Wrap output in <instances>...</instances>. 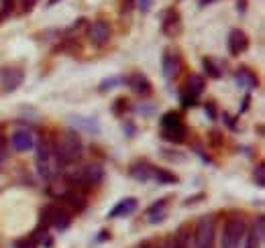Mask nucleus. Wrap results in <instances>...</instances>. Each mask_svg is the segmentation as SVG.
I'll return each mask as SVG.
<instances>
[{
    "instance_id": "4be33fe9",
    "label": "nucleus",
    "mask_w": 265,
    "mask_h": 248,
    "mask_svg": "<svg viewBox=\"0 0 265 248\" xmlns=\"http://www.w3.org/2000/svg\"><path fill=\"white\" fill-rule=\"evenodd\" d=\"M186 135H188V129L186 127H180V129H161V137L173 145H182L186 141Z\"/></svg>"
},
{
    "instance_id": "f8f14e48",
    "label": "nucleus",
    "mask_w": 265,
    "mask_h": 248,
    "mask_svg": "<svg viewBox=\"0 0 265 248\" xmlns=\"http://www.w3.org/2000/svg\"><path fill=\"white\" fill-rule=\"evenodd\" d=\"M247 49H249V37L243 31H239V29L231 31V35H229V51H231V55H241Z\"/></svg>"
},
{
    "instance_id": "393cba45",
    "label": "nucleus",
    "mask_w": 265,
    "mask_h": 248,
    "mask_svg": "<svg viewBox=\"0 0 265 248\" xmlns=\"http://www.w3.org/2000/svg\"><path fill=\"white\" fill-rule=\"evenodd\" d=\"M202 65H204L206 73H208L212 79H218V77L222 75V69H220V67H218V65H216V63H214L210 57H204V59H202Z\"/></svg>"
},
{
    "instance_id": "412c9836",
    "label": "nucleus",
    "mask_w": 265,
    "mask_h": 248,
    "mask_svg": "<svg viewBox=\"0 0 265 248\" xmlns=\"http://www.w3.org/2000/svg\"><path fill=\"white\" fill-rule=\"evenodd\" d=\"M151 179H155L161 185H175L180 181V177L175 173H171L167 169H161V167H153V177H151Z\"/></svg>"
},
{
    "instance_id": "2f4dec72",
    "label": "nucleus",
    "mask_w": 265,
    "mask_h": 248,
    "mask_svg": "<svg viewBox=\"0 0 265 248\" xmlns=\"http://www.w3.org/2000/svg\"><path fill=\"white\" fill-rule=\"evenodd\" d=\"M182 106H184V108L196 106V98H192V96H188V94L184 92V94H182Z\"/></svg>"
},
{
    "instance_id": "4468645a",
    "label": "nucleus",
    "mask_w": 265,
    "mask_h": 248,
    "mask_svg": "<svg viewBox=\"0 0 265 248\" xmlns=\"http://www.w3.org/2000/svg\"><path fill=\"white\" fill-rule=\"evenodd\" d=\"M263 238H265V218L259 216L247 236V246L245 248H259L263 244Z\"/></svg>"
},
{
    "instance_id": "f257e3e1",
    "label": "nucleus",
    "mask_w": 265,
    "mask_h": 248,
    "mask_svg": "<svg viewBox=\"0 0 265 248\" xmlns=\"http://www.w3.org/2000/svg\"><path fill=\"white\" fill-rule=\"evenodd\" d=\"M51 151H53V159L57 163V167L63 169L67 167V165L75 163L82 153H84V145H82V139L78 137V133H73V131H67L61 141H55L51 143Z\"/></svg>"
},
{
    "instance_id": "1a4fd4ad",
    "label": "nucleus",
    "mask_w": 265,
    "mask_h": 248,
    "mask_svg": "<svg viewBox=\"0 0 265 248\" xmlns=\"http://www.w3.org/2000/svg\"><path fill=\"white\" fill-rule=\"evenodd\" d=\"M161 69H163V77L167 81L175 79L182 71V57L178 51H165L163 59H161Z\"/></svg>"
},
{
    "instance_id": "bb28decb",
    "label": "nucleus",
    "mask_w": 265,
    "mask_h": 248,
    "mask_svg": "<svg viewBox=\"0 0 265 248\" xmlns=\"http://www.w3.org/2000/svg\"><path fill=\"white\" fill-rule=\"evenodd\" d=\"M127 110H129V100L127 98H117L115 104H112V112H115L117 116H123Z\"/></svg>"
},
{
    "instance_id": "423d86ee",
    "label": "nucleus",
    "mask_w": 265,
    "mask_h": 248,
    "mask_svg": "<svg viewBox=\"0 0 265 248\" xmlns=\"http://www.w3.org/2000/svg\"><path fill=\"white\" fill-rule=\"evenodd\" d=\"M110 37H112V29H110V25L106 23V21H94L92 23V27L88 29V39H90V43L94 45V47H104L108 41H110Z\"/></svg>"
},
{
    "instance_id": "a211bd4d",
    "label": "nucleus",
    "mask_w": 265,
    "mask_h": 248,
    "mask_svg": "<svg viewBox=\"0 0 265 248\" xmlns=\"http://www.w3.org/2000/svg\"><path fill=\"white\" fill-rule=\"evenodd\" d=\"M69 224H71V212L67 210V208H63V205H59V208H55L53 205V216H51V226L55 228V230H65V228H69Z\"/></svg>"
},
{
    "instance_id": "72a5a7b5",
    "label": "nucleus",
    "mask_w": 265,
    "mask_h": 248,
    "mask_svg": "<svg viewBox=\"0 0 265 248\" xmlns=\"http://www.w3.org/2000/svg\"><path fill=\"white\" fill-rule=\"evenodd\" d=\"M204 112L208 114V118H210V120H216V106H214L212 102H208V104L204 106Z\"/></svg>"
},
{
    "instance_id": "39448f33",
    "label": "nucleus",
    "mask_w": 265,
    "mask_h": 248,
    "mask_svg": "<svg viewBox=\"0 0 265 248\" xmlns=\"http://www.w3.org/2000/svg\"><path fill=\"white\" fill-rule=\"evenodd\" d=\"M212 242H214V218L204 216L196 224L194 244H196V248H212Z\"/></svg>"
},
{
    "instance_id": "c9c22d12",
    "label": "nucleus",
    "mask_w": 265,
    "mask_h": 248,
    "mask_svg": "<svg viewBox=\"0 0 265 248\" xmlns=\"http://www.w3.org/2000/svg\"><path fill=\"white\" fill-rule=\"evenodd\" d=\"M133 3H135V0H123V13H129L131 9H133Z\"/></svg>"
},
{
    "instance_id": "e433bc0d",
    "label": "nucleus",
    "mask_w": 265,
    "mask_h": 248,
    "mask_svg": "<svg viewBox=\"0 0 265 248\" xmlns=\"http://www.w3.org/2000/svg\"><path fill=\"white\" fill-rule=\"evenodd\" d=\"M222 118H224V122H226V124H229V127H231V129H235V122H233V118H231L229 114H222Z\"/></svg>"
},
{
    "instance_id": "4c0bfd02",
    "label": "nucleus",
    "mask_w": 265,
    "mask_h": 248,
    "mask_svg": "<svg viewBox=\"0 0 265 248\" xmlns=\"http://www.w3.org/2000/svg\"><path fill=\"white\" fill-rule=\"evenodd\" d=\"M212 3H214V0H198L200 7H206V5H212Z\"/></svg>"
},
{
    "instance_id": "2eb2a0df",
    "label": "nucleus",
    "mask_w": 265,
    "mask_h": 248,
    "mask_svg": "<svg viewBox=\"0 0 265 248\" xmlns=\"http://www.w3.org/2000/svg\"><path fill=\"white\" fill-rule=\"evenodd\" d=\"M11 143H13L15 151L27 153V151H31V149L35 147V137H33V133H29V131H17V133L13 135V139H11Z\"/></svg>"
},
{
    "instance_id": "dca6fc26",
    "label": "nucleus",
    "mask_w": 265,
    "mask_h": 248,
    "mask_svg": "<svg viewBox=\"0 0 265 248\" xmlns=\"http://www.w3.org/2000/svg\"><path fill=\"white\" fill-rule=\"evenodd\" d=\"M137 210V199L135 197H125V199H121L115 208H112L110 212H108V218H123V216H131L133 212Z\"/></svg>"
},
{
    "instance_id": "7ed1b4c3",
    "label": "nucleus",
    "mask_w": 265,
    "mask_h": 248,
    "mask_svg": "<svg viewBox=\"0 0 265 248\" xmlns=\"http://www.w3.org/2000/svg\"><path fill=\"white\" fill-rule=\"evenodd\" d=\"M35 161H37V167H39V173L45 177V179H51L55 173H57V163L53 159V151H51V143L47 139H41L39 145H37V155H35Z\"/></svg>"
},
{
    "instance_id": "f3484780",
    "label": "nucleus",
    "mask_w": 265,
    "mask_h": 248,
    "mask_svg": "<svg viewBox=\"0 0 265 248\" xmlns=\"http://www.w3.org/2000/svg\"><path fill=\"white\" fill-rule=\"evenodd\" d=\"M235 79H237V84H239L241 88H245V90H255V88L259 86L257 75H255L249 67H239L237 73H235Z\"/></svg>"
},
{
    "instance_id": "ea45409f",
    "label": "nucleus",
    "mask_w": 265,
    "mask_h": 248,
    "mask_svg": "<svg viewBox=\"0 0 265 248\" xmlns=\"http://www.w3.org/2000/svg\"><path fill=\"white\" fill-rule=\"evenodd\" d=\"M239 3H241V5H237V9H241V13H243V11H245V3H247V0H239Z\"/></svg>"
},
{
    "instance_id": "6ab92c4d",
    "label": "nucleus",
    "mask_w": 265,
    "mask_h": 248,
    "mask_svg": "<svg viewBox=\"0 0 265 248\" xmlns=\"http://www.w3.org/2000/svg\"><path fill=\"white\" fill-rule=\"evenodd\" d=\"M204 88H206V84H204V77L202 75H198V73H192L190 77L186 79V94L188 96H192V98H200V94L204 92Z\"/></svg>"
},
{
    "instance_id": "f704fd0d",
    "label": "nucleus",
    "mask_w": 265,
    "mask_h": 248,
    "mask_svg": "<svg viewBox=\"0 0 265 248\" xmlns=\"http://www.w3.org/2000/svg\"><path fill=\"white\" fill-rule=\"evenodd\" d=\"M5 149H7V139L3 133H0V157H5Z\"/></svg>"
},
{
    "instance_id": "aec40b11",
    "label": "nucleus",
    "mask_w": 265,
    "mask_h": 248,
    "mask_svg": "<svg viewBox=\"0 0 265 248\" xmlns=\"http://www.w3.org/2000/svg\"><path fill=\"white\" fill-rule=\"evenodd\" d=\"M165 208H167V197L155 201L153 205H149V208H147V220H149L151 224L163 222V220H165Z\"/></svg>"
},
{
    "instance_id": "cd10ccee",
    "label": "nucleus",
    "mask_w": 265,
    "mask_h": 248,
    "mask_svg": "<svg viewBox=\"0 0 265 248\" xmlns=\"http://www.w3.org/2000/svg\"><path fill=\"white\" fill-rule=\"evenodd\" d=\"M253 179H255V185H257V187H263V185H265V165H263V163H259L257 167H255Z\"/></svg>"
},
{
    "instance_id": "58836bf2",
    "label": "nucleus",
    "mask_w": 265,
    "mask_h": 248,
    "mask_svg": "<svg viewBox=\"0 0 265 248\" xmlns=\"http://www.w3.org/2000/svg\"><path fill=\"white\" fill-rule=\"evenodd\" d=\"M57 3H61V0H47V7H49V9H51V7H55V5H57Z\"/></svg>"
},
{
    "instance_id": "5701e85b",
    "label": "nucleus",
    "mask_w": 265,
    "mask_h": 248,
    "mask_svg": "<svg viewBox=\"0 0 265 248\" xmlns=\"http://www.w3.org/2000/svg\"><path fill=\"white\" fill-rule=\"evenodd\" d=\"M184 127L182 122V116L178 112H165L163 118H161V129H180Z\"/></svg>"
},
{
    "instance_id": "20e7f679",
    "label": "nucleus",
    "mask_w": 265,
    "mask_h": 248,
    "mask_svg": "<svg viewBox=\"0 0 265 248\" xmlns=\"http://www.w3.org/2000/svg\"><path fill=\"white\" fill-rule=\"evenodd\" d=\"M245 220L239 218V216H233L229 218V222L224 224V230H222V240H220V246L222 248H239L241 240L245 238Z\"/></svg>"
},
{
    "instance_id": "0eeeda50",
    "label": "nucleus",
    "mask_w": 265,
    "mask_h": 248,
    "mask_svg": "<svg viewBox=\"0 0 265 248\" xmlns=\"http://www.w3.org/2000/svg\"><path fill=\"white\" fill-rule=\"evenodd\" d=\"M25 79V73L21 67H5L0 71V84L5 92H15Z\"/></svg>"
},
{
    "instance_id": "a878e982",
    "label": "nucleus",
    "mask_w": 265,
    "mask_h": 248,
    "mask_svg": "<svg viewBox=\"0 0 265 248\" xmlns=\"http://www.w3.org/2000/svg\"><path fill=\"white\" fill-rule=\"evenodd\" d=\"M73 124L75 127H82L86 131H98V122L94 118H82V116H75L73 118Z\"/></svg>"
},
{
    "instance_id": "c85d7f7f",
    "label": "nucleus",
    "mask_w": 265,
    "mask_h": 248,
    "mask_svg": "<svg viewBox=\"0 0 265 248\" xmlns=\"http://www.w3.org/2000/svg\"><path fill=\"white\" fill-rule=\"evenodd\" d=\"M15 5H17V0H0V19L9 17L15 11Z\"/></svg>"
},
{
    "instance_id": "9b49d317",
    "label": "nucleus",
    "mask_w": 265,
    "mask_h": 248,
    "mask_svg": "<svg viewBox=\"0 0 265 248\" xmlns=\"http://www.w3.org/2000/svg\"><path fill=\"white\" fill-rule=\"evenodd\" d=\"M125 81H127V86L135 94H139L141 98H147V96H151V92H153V88H151V81L143 73H131L129 77H125Z\"/></svg>"
},
{
    "instance_id": "a19ab883",
    "label": "nucleus",
    "mask_w": 265,
    "mask_h": 248,
    "mask_svg": "<svg viewBox=\"0 0 265 248\" xmlns=\"http://www.w3.org/2000/svg\"><path fill=\"white\" fill-rule=\"evenodd\" d=\"M145 248H147V246H145Z\"/></svg>"
},
{
    "instance_id": "473e14b6",
    "label": "nucleus",
    "mask_w": 265,
    "mask_h": 248,
    "mask_svg": "<svg viewBox=\"0 0 265 248\" xmlns=\"http://www.w3.org/2000/svg\"><path fill=\"white\" fill-rule=\"evenodd\" d=\"M135 3H137V7H139L141 13H149L151 3H153V0H135Z\"/></svg>"
},
{
    "instance_id": "7c9ffc66",
    "label": "nucleus",
    "mask_w": 265,
    "mask_h": 248,
    "mask_svg": "<svg viewBox=\"0 0 265 248\" xmlns=\"http://www.w3.org/2000/svg\"><path fill=\"white\" fill-rule=\"evenodd\" d=\"M39 3V0H21V9H23V13H31L33 9H35V5Z\"/></svg>"
},
{
    "instance_id": "b1692460",
    "label": "nucleus",
    "mask_w": 265,
    "mask_h": 248,
    "mask_svg": "<svg viewBox=\"0 0 265 248\" xmlns=\"http://www.w3.org/2000/svg\"><path fill=\"white\" fill-rule=\"evenodd\" d=\"M121 84H125V77H119V75H115V77L102 79L98 90H100V92H108V90H115V88H119Z\"/></svg>"
},
{
    "instance_id": "c756f323",
    "label": "nucleus",
    "mask_w": 265,
    "mask_h": 248,
    "mask_svg": "<svg viewBox=\"0 0 265 248\" xmlns=\"http://www.w3.org/2000/svg\"><path fill=\"white\" fill-rule=\"evenodd\" d=\"M15 248H37V244H35L33 238L29 236V238H21V240H17V242H15Z\"/></svg>"
},
{
    "instance_id": "6e6552de",
    "label": "nucleus",
    "mask_w": 265,
    "mask_h": 248,
    "mask_svg": "<svg viewBox=\"0 0 265 248\" xmlns=\"http://www.w3.org/2000/svg\"><path fill=\"white\" fill-rule=\"evenodd\" d=\"M161 31L167 37H178L182 33V17L175 9H167L161 13Z\"/></svg>"
},
{
    "instance_id": "f03ea898",
    "label": "nucleus",
    "mask_w": 265,
    "mask_h": 248,
    "mask_svg": "<svg viewBox=\"0 0 265 248\" xmlns=\"http://www.w3.org/2000/svg\"><path fill=\"white\" fill-rule=\"evenodd\" d=\"M104 177V169L100 165H82V167H73L69 173H65V181L71 185V189H80V191H88L92 187H96Z\"/></svg>"
},
{
    "instance_id": "ddd939ff",
    "label": "nucleus",
    "mask_w": 265,
    "mask_h": 248,
    "mask_svg": "<svg viewBox=\"0 0 265 248\" xmlns=\"http://www.w3.org/2000/svg\"><path fill=\"white\" fill-rule=\"evenodd\" d=\"M129 175H131L135 181L145 183V181H149L151 177H153V165L147 163V161H137V163L131 165Z\"/></svg>"
},
{
    "instance_id": "9d476101",
    "label": "nucleus",
    "mask_w": 265,
    "mask_h": 248,
    "mask_svg": "<svg viewBox=\"0 0 265 248\" xmlns=\"http://www.w3.org/2000/svg\"><path fill=\"white\" fill-rule=\"evenodd\" d=\"M61 201H63V208H67L71 214L73 212H82L86 208V193L80 191V189H67L63 195H61Z\"/></svg>"
}]
</instances>
